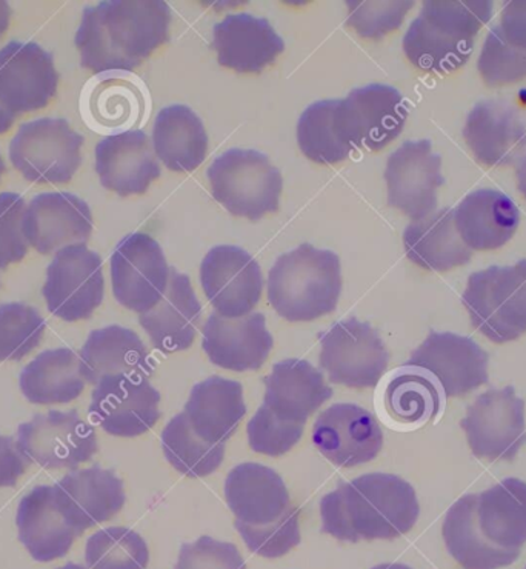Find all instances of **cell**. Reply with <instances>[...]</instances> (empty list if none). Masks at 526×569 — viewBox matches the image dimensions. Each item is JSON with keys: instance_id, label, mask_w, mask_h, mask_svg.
I'll return each instance as SVG.
<instances>
[{"instance_id": "cell-1", "label": "cell", "mask_w": 526, "mask_h": 569, "mask_svg": "<svg viewBox=\"0 0 526 569\" xmlns=\"http://www.w3.org/2000/svg\"><path fill=\"white\" fill-rule=\"evenodd\" d=\"M170 7L162 0H110L86 8L76 34L80 66L130 73L168 42Z\"/></svg>"}, {"instance_id": "cell-2", "label": "cell", "mask_w": 526, "mask_h": 569, "mask_svg": "<svg viewBox=\"0 0 526 569\" xmlns=\"http://www.w3.org/2000/svg\"><path fill=\"white\" fill-rule=\"evenodd\" d=\"M419 515L415 488L384 472L340 483L320 502L322 532L351 543L399 539L413 530Z\"/></svg>"}, {"instance_id": "cell-3", "label": "cell", "mask_w": 526, "mask_h": 569, "mask_svg": "<svg viewBox=\"0 0 526 569\" xmlns=\"http://www.w3.org/2000/svg\"><path fill=\"white\" fill-rule=\"evenodd\" d=\"M492 16L489 0H428L405 34L404 53L421 71L453 73L472 58L474 38Z\"/></svg>"}, {"instance_id": "cell-4", "label": "cell", "mask_w": 526, "mask_h": 569, "mask_svg": "<svg viewBox=\"0 0 526 569\" xmlns=\"http://www.w3.org/2000/svg\"><path fill=\"white\" fill-rule=\"evenodd\" d=\"M343 291L339 256L304 243L280 256L268 274V300L288 322L331 315Z\"/></svg>"}, {"instance_id": "cell-5", "label": "cell", "mask_w": 526, "mask_h": 569, "mask_svg": "<svg viewBox=\"0 0 526 569\" xmlns=\"http://www.w3.org/2000/svg\"><path fill=\"white\" fill-rule=\"evenodd\" d=\"M473 327L494 343L513 342L526 332V259L469 276L462 295Z\"/></svg>"}, {"instance_id": "cell-6", "label": "cell", "mask_w": 526, "mask_h": 569, "mask_svg": "<svg viewBox=\"0 0 526 569\" xmlns=\"http://www.w3.org/2000/svg\"><path fill=\"white\" fill-rule=\"evenodd\" d=\"M208 180L212 198L236 218L259 220L279 210L282 174L262 152L225 151L208 168Z\"/></svg>"}, {"instance_id": "cell-7", "label": "cell", "mask_w": 526, "mask_h": 569, "mask_svg": "<svg viewBox=\"0 0 526 569\" xmlns=\"http://www.w3.org/2000/svg\"><path fill=\"white\" fill-rule=\"evenodd\" d=\"M83 138L66 119L43 118L19 127L10 160L30 182L68 183L82 163Z\"/></svg>"}, {"instance_id": "cell-8", "label": "cell", "mask_w": 526, "mask_h": 569, "mask_svg": "<svg viewBox=\"0 0 526 569\" xmlns=\"http://www.w3.org/2000/svg\"><path fill=\"white\" fill-rule=\"evenodd\" d=\"M319 362L329 382L364 390L380 382L389 356L371 325L349 318L320 336Z\"/></svg>"}, {"instance_id": "cell-9", "label": "cell", "mask_w": 526, "mask_h": 569, "mask_svg": "<svg viewBox=\"0 0 526 569\" xmlns=\"http://www.w3.org/2000/svg\"><path fill=\"white\" fill-rule=\"evenodd\" d=\"M102 259L87 243L56 252L47 268L42 295L48 311L66 322L90 319L103 300Z\"/></svg>"}, {"instance_id": "cell-10", "label": "cell", "mask_w": 526, "mask_h": 569, "mask_svg": "<svg viewBox=\"0 0 526 569\" xmlns=\"http://www.w3.org/2000/svg\"><path fill=\"white\" fill-rule=\"evenodd\" d=\"M460 427L474 456L513 462L526 443L525 402L513 387L489 390L469 405Z\"/></svg>"}, {"instance_id": "cell-11", "label": "cell", "mask_w": 526, "mask_h": 569, "mask_svg": "<svg viewBox=\"0 0 526 569\" xmlns=\"http://www.w3.org/2000/svg\"><path fill=\"white\" fill-rule=\"evenodd\" d=\"M20 451L46 470H76L99 450L98 436L79 412L48 411L18 430Z\"/></svg>"}, {"instance_id": "cell-12", "label": "cell", "mask_w": 526, "mask_h": 569, "mask_svg": "<svg viewBox=\"0 0 526 569\" xmlns=\"http://www.w3.org/2000/svg\"><path fill=\"white\" fill-rule=\"evenodd\" d=\"M110 266L112 295L127 310L143 315L163 298L171 268L151 236L135 232L120 240Z\"/></svg>"}, {"instance_id": "cell-13", "label": "cell", "mask_w": 526, "mask_h": 569, "mask_svg": "<svg viewBox=\"0 0 526 569\" xmlns=\"http://www.w3.org/2000/svg\"><path fill=\"white\" fill-rule=\"evenodd\" d=\"M407 118V103L399 91L379 83L357 88L337 106L344 138L359 150H384L399 138Z\"/></svg>"}, {"instance_id": "cell-14", "label": "cell", "mask_w": 526, "mask_h": 569, "mask_svg": "<svg viewBox=\"0 0 526 569\" xmlns=\"http://www.w3.org/2000/svg\"><path fill=\"white\" fill-rule=\"evenodd\" d=\"M200 283L216 312L228 319L251 315L262 298L264 276L259 263L250 252L235 246L208 251L200 266Z\"/></svg>"}, {"instance_id": "cell-15", "label": "cell", "mask_w": 526, "mask_h": 569, "mask_svg": "<svg viewBox=\"0 0 526 569\" xmlns=\"http://www.w3.org/2000/svg\"><path fill=\"white\" fill-rule=\"evenodd\" d=\"M160 395L146 376H111L92 391L90 416L108 435L138 437L160 419Z\"/></svg>"}, {"instance_id": "cell-16", "label": "cell", "mask_w": 526, "mask_h": 569, "mask_svg": "<svg viewBox=\"0 0 526 569\" xmlns=\"http://www.w3.org/2000/svg\"><path fill=\"white\" fill-rule=\"evenodd\" d=\"M385 180L388 206L413 220L427 218L437 207V190L444 186L440 156L429 140H408L388 158Z\"/></svg>"}, {"instance_id": "cell-17", "label": "cell", "mask_w": 526, "mask_h": 569, "mask_svg": "<svg viewBox=\"0 0 526 569\" xmlns=\"http://www.w3.org/2000/svg\"><path fill=\"white\" fill-rule=\"evenodd\" d=\"M488 355L453 332H429L405 365L427 371L445 398H462L488 382Z\"/></svg>"}, {"instance_id": "cell-18", "label": "cell", "mask_w": 526, "mask_h": 569, "mask_svg": "<svg viewBox=\"0 0 526 569\" xmlns=\"http://www.w3.org/2000/svg\"><path fill=\"white\" fill-rule=\"evenodd\" d=\"M58 86L53 56L38 43L10 42L0 50V106L16 118L46 108Z\"/></svg>"}, {"instance_id": "cell-19", "label": "cell", "mask_w": 526, "mask_h": 569, "mask_svg": "<svg viewBox=\"0 0 526 569\" xmlns=\"http://www.w3.org/2000/svg\"><path fill=\"white\" fill-rule=\"evenodd\" d=\"M312 443L340 468H355L375 460L384 447V432L375 415L355 403H336L317 418Z\"/></svg>"}, {"instance_id": "cell-20", "label": "cell", "mask_w": 526, "mask_h": 569, "mask_svg": "<svg viewBox=\"0 0 526 569\" xmlns=\"http://www.w3.org/2000/svg\"><path fill=\"white\" fill-rule=\"evenodd\" d=\"M150 107L146 83L123 71L98 74L83 88L80 110L96 133L115 136L142 126Z\"/></svg>"}, {"instance_id": "cell-21", "label": "cell", "mask_w": 526, "mask_h": 569, "mask_svg": "<svg viewBox=\"0 0 526 569\" xmlns=\"http://www.w3.org/2000/svg\"><path fill=\"white\" fill-rule=\"evenodd\" d=\"M92 232V214L86 200L71 192H43L27 206L23 236L40 254L87 243Z\"/></svg>"}, {"instance_id": "cell-22", "label": "cell", "mask_w": 526, "mask_h": 569, "mask_svg": "<svg viewBox=\"0 0 526 569\" xmlns=\"http://www.w3.org/2000/svg\"><path fill=\"white\" fill-rule=\"evenodd\" d=\"M19 540L36 562L48 563L66 557L82 536L59 502L56 485H40L20 500Z\"/></svg>"}, {"instance_id": "cell-23", "label": "cell", "mask_w": 526, "mask_h": 569, "mask_svg": "<svg viewBox=\"0 0 526 569\" xmlns=\"http://www.w3.org/2000/svg\"><path fill=\"white\" fill-rule=\"evenodd\" d=\"M202 347L208 359L224 370L256 371L267 362L272 350V336L260 312L228 319L211 315L205 323Z\"/></svg>"}, {"instance_id": "cell-24", "label": "cell", "mask_w": 526, "mask_h": 569, "mask_svg": "<svg viewBox=\"0 0 526 569\" xmlns=\"http://www.w3.org/2000/svg\"><path fill=\"white\" fill-rule=\"evenodd\" d=\"M225 499L236 517L235 523L245 527L276 523L295 507L282 477L252 462L232 468L225 480Z\"/></svg>"}, {"instance_id": "cell-25", "label": "cell", "mask_w": 526, "mask_h": 569, "mask_svg": "<svg viewBox=\"0 0 526 569\" xmlns=\"http://www.w3.org/2000/svg\"><path fill=\"white\" fill-rule=\"evenodd\" d=\"M96 171L107 190L122 198L146 194L160 178V167L151 139L143 131L107 136L96 147Z\"/></svg>"}, {"instance_id": "cell-26", "label": "cell", "mask_w": 526, "mask_h": 569, "mask_svg": "<svg viewBox=\"0 0 526 569\" xmlns=\"http://www.w3.org/2000/svg\"><path fill=\"white\" fill-rule=\"evenodd\" d=\"M464 139L474 158L487 167H508L526 150V128L519 114L500 100L477 103L468 114Z\"/></svg>"}, {"instance_id": "cell-27", "label": "cell", "mask_w": 526, "mask_h": 569, "mask_svg": "<svg viewBox=\"0 0 526 569\" xmlns=\"http://www.w3.org/2000/svg\"><path fill=\"white\" fill-rule=\"evenodd\" d=\"M200 316L202 305L196 298L190 278L171 268L163 298L150 311L139 316V323L156 350L175 355L195 343Z\"/></svg>"}, {"instance_id": "cell-28", "label": "cell", "mask_w": 526, "mask_h": 569, "mask_svg": "<svg viewBox=\"0 0 526 569\" xmlns=\"http://www.w3.org/2000/svg\"><path fill=\"white\" fill-rule=\"evenodd\" d=\"M212 48L224 68L260 73L284 53L285 43L267 19L231 14L212 28Z\"/></svg>"}, {"instance_id": "cell-29", "label": "cell", "mask_w": 526, "mask_h": 569, "mask_svg": "<svg viewBox=\"0 0 526 569\" xmlns=\"http://www.w3.org/2000/svg\"><path fill=\"white\" fill-rule=\"evenodd\" d=\"M54 485L63 511L80 535L111 520L127 500L122 480L100 467L70 472Z\"/></svg>"}, {"instance_id": "cell-30", "label": "cell", "mask_w": 526, "mask_h": 569, "mask_svg": "<svg viewBox=\"0 0 526 569\" xmlns=\"http://www.w3.org/2000/svg\"><path fill=\"white\" fill-rule=\"evenodd\" d=\"M454 222L469 250H499L519 228V208L504 192L484 188L462 200L454 210Z\"/></svg>"}, {"instance_id": "cell-31", "label": "cell", "mask_w": 526, "mask_h": 569, "mask_svg": "<svg viewBox=\"0 0 526 569\" xmlns=\"http://www.w3.org/2000/svg\"><path fill=\"white\" fill-rule=\"evenodd\" d=\"M79 359L83 379L91 385L120 375L150 378L156 365L139 336L119 325L92 331Z\"/></svg>"}, {"instance_id": "cell-32", "label": "cell", "mask_w": 526, "mask_h": 569, "mask_svg": "<svg viewBox=\"0 0 526 569\" xmlns=\"http://www.w3.org/2000/svg\"><path fill=\"white\" fill-rule=\"evenodd\" d=\"M265 407L287 422L307 425L309 416L333 396L322 372L302 359L276 363L271 375L265 379Z\"/></svg>"}, {"instance_id": "cell-33", "label": "cell", "mask_w": 526, "mask_h": 569, "mask_svg": "<svg viewBox=\"0 0 526 569\" xmlns=\"http://www.w3.org/2000/svg\"><path fill=\"white\" fill-rule=\"evenodd\" d=\"M183 412L200 439L225 443L247 415L242 385L212 376L195 385Z\"/></svg>"}, {"instance_id": "cell-34", "label": "cell", "mask_w": 526, "mask_h": 569, "mask_svg": "<svg viewBox=\"0 0 526 569\" xmlns=\"http://www.w3.org/2000/svg\"><path fill=\"white\" fill-rule=\"evenodd\" d=\"M477 497H460L445 516L441 536L453 559L464 569H500L519 559L520 550H504L485 539L477 523Z\"/></svg>"}, {"instance_id": "cell-35", "label": "cell", "mask_w": 526, "mask_h": 569, "mask_svg": "<svg viewBox=\"0 0 526 569\" xmlns=\"http://www.w3.org/2000/svg\"><path fill=\"white\" fill-rule=\"evenodd\" d=\"M404 247L413 263L429 271L453 270L468 263L473 256L457 232L451 208L413 220L404 232Z\"/></svg>"}, {"instance_id": "cell-36", "label": "cell", "mask_w": 526, "mask_h": 569, "mask_svg": "<svg viewBox=\"0 0 526 569\" xmlns=\"http://www.w3.org/2000/svg\"><path fill=\"white\" fill-rule=\"evenodd\" d=\"M152 146L168 170L190 172L207 159L208 134L195 111L172 106L163 108L156 118Z\"/></svg>"}, {"instance_id": "cell-37", "label": "cell", "mask_w": 526, "mask_h": 569, "mask_svg": "<svg viewBox=\"0 0 526 569\" xmlns=\"http://www.w3.org/2000/svg\"><path fill=\"white\" fill-rule=\"evenodd\" d=\"M19 385L34 405L70 403L86 390L79 356L70 348L40 352L20 372Z\"/></svg>"}, {"instance_id": "cell-38", "label": "cell", "mask_w": 526, "mask_h": 569, "mask_svg": "<svg viewBox=\"0 0 526 569\" xmlns=\"http://www.w3.org/2000/svg\"><path fill=\"white\" fill-rule=\"evenodd\" d=\"M477 523L482 535L504 550H520L526 543V482L502 480L477 497Z\"/></svg>"}, {"instance_id": "cell-39", "label": "cell", "mask_w": 526, "mask_h": 569, "mask_svg": "<svg viewBox=\"0 0 526 569\" xmlns=\"http://www.w3.org/2000/svg\"><path fill=\"white\" fill-rule=\"evenodd\" d=\"M445 396L427 371L405 365L385 391V407L401 423L421 425L440 415Z\"/></svg>"}, {"instance_id": "cell-40", "label": "cell", "mask_w": 526, "mask_h": 569, "mask_svg": "<svg viewBox=\"0 0 526 569\" xmlns=\"http://www.w3.org/2000/svg\"><path fill=\"white\" fill-rule=\"evenodd\" d=\"M339 100L312 103L297 123V142L309 160L322 166H336L355 151L347 142L337 120Z\"/></svg>"}, {"instance_id": "cell-41", "label": "cell", "mask_w": 526, "mask_h": 569, "mask_svg": "<svg viewBox=\"0 0 526 569\" xmlns=\"http://www.w3.org/2000/svg\"><path fill=\"white\" fill-rule=\"evenodd\" d=\"M162 451L180 475L198 479L218 471L224 462L225 443H208L192 430L187 415L176 416L162 431Z\"/></svg>"}, {"instance_id": "cell-42", "label": "cell", "mask_w": 526, "mask_h": 569, "mask_svg": "<svg viewBox=\"0 0 526 569\" xmlns=\"http://www.w3.org/2000/svg\"><path fill=\"white\" fill-rule=\"evenodd\" d=\"M86 562L90 569H147L150 550L143 537L130 528H103L88 539Z\"/></svg>"}, {"instance_id": "cell-43", "label": "cell", "mask_w": 526, "mask_h": 569, "mask_svg": "<svg viewBox=\"0 0 526 569\" xmlns=\"http://www.w3.org/2000/svg\"><path fill=\"white\" fill-rule=\"evenodd\" d=\"M47 322L33 307L6 303L0 307V362L22 360L36 350L46 335Z\"/></svg>"}, {"instance_id": "cell-44", "label": "cell", "mask_w": 526, "mask_h": 569, "mask_svg": "<svg viewBox=\"0 0 526 569\" xmlns=\"http://www.w3.org/2000/svg\"><path fill=\"white\" fill-rule=\"evenodd\" d=\"M479 73L488 87H505L526 79V51L509 47L494 27L485 39L477 62Z\"/></svg>"}, {"instance_id": "cell-45", "label": "cell", "mask_w": 526, "mask_h": 569, "mask_svg": "<svg viewBox=\"0 0 526 569\" xmlns=\"http://www.w3.org/2000/svg\"><path fill=\"white\" fill-rule=\"evenodd\" d=\"M304 431L305 423L279 419L270 408L262 405L248 423V443L259 455L279 457L287 455L299 443Z\"/></svg>"}, {"instance_id": "cell-46", "label": "cell", "mask_w": 526, "mask_h": 569, "mask_svg": "<svg viewBox=\"0 0 526 569\" xmlns=\"http://www.w3.org/2000/svg\"><path fill=\"white\" fill-rule=\"evenodd\" d=\"M248 550L265 559H277L288 555L300 543L299 511L292 507L290 511L267 527H245L235 523Z\"/></svg>"}, {"instance_id": "cell-47", "label": "cell", "mask_w": 526, "mask_h": 569, "mask_svg": "<svg viewBox=\"0 0 526 569\" xmlns=\"http://www.w3.org/2000/svg\"><path fill=\"white\" fill-rule=\"evenodd\" d=\"M349 27L364 39L380 40L391 34L404 22L405 16L415 2H347Z\"/></svg>"}, {"instance_id": "cell-48", "label": "cell", "mask_w": 526, "mask_h": 569, "mask_svg": "<svg viewBox=\"0 0 526 569\" xmlns=\"http://www.w3.org/2000/svg\"><path fill=\"white\" fill-rule=\"evenodd\" d=\"M27 202L18 192L0 194V270L26 258L28 247L23 236Z\"/></svg>"}, {"instance_id": "cell-49", "label": "cell", "mask_w": 526, "mask_h": 569, "mask_svg": "<svg viewBox=\"0 0 526 569\" xmlns=\"http://www.w3.org/2000/svg\"><path fill=\"white\" fill-rule=\"evenodd\" d=\"M175 569H247V563L236 545L202 536L182 545Z\"/></svg>"}, {"instance_id": "cell-50", "label": "cell", "mask_w": 526, "mask_h": 569, "mask_svg": "<svg viewBox=\"0 0 526 569\" xmlns=\"http://www.w3.org/2000/svg\"><path fill=\"white\" fill-rule=\"evenodd\" d=\"M30 462L13 437L0 436V488L14 487Z\"/></svg>"}, {"instance_id": "cell-51", "label": "cell", "mask_w": 526, "mask_h": 569, "mask_svg": "<svg viewBox=\"0 0 526 569\" xmlns=\"http://www.w3.org/2000/svg\"><path fill=\"white\" fill-rule=\"evenodd\" d=\"M497 28L509 47L526 51V0L509 2Z\"/></svg>"}, {"instance_id": "cell-52", "label": "cell", "mask_w": 526, "mask_h": 569, "mask_svg": "<svg viewBox=\"0 0 526 569\" xmlns=\"http://www.w3.org/2000/svg\"><path fill=\"white\" fill-rule=\"evenodd\" d=\"M11 20V8L8 2L0 0V38L7 33L8 27H10Z\"/></svg>"}, {"instance_id": "cell-53", "label": "cell", "mask_w": 526, "mask_h": 569, "mask_svg": "<svg viewBox=\"0 0 526 569\" xmlns=\"http://www.w3.org/2000/svg\"><path fill=\"white\" fill-rule=\"evenodd\" d=\"M16 116L10 113L6 107L0 106V134H6L13 127Z\"/></svg>"}, {"instance_id": "cell-54", "label": "cell", "mask_w": 526, "mask_h": 569, "mask_svg": "<svg viewBox=\"0 0 526 569\" xmlns=\"http://www.w3.org/2000/svg\"><path fill=\"white\" fill-rule=\"evenodd\" d=\"M517 186L526 199V154L522 158L519 168H517Z\"/></svg>"}, {"instance_id": "cell-55", "label": "cell", "mask_w": 526, "mask_h": 569, "mask_svg": "<svg viewBox=\"0 0 526 569\" xmlns=\"http://www.w3.org/2000/svg\"><path fill=\"white\" fill-rule=\"evenodd\" d=\"M371 569H413L407 567V565L401 563H384V565H377V567Z\"/></svg>"}, {"instance_id": "cell-56", "label": "cell", "mask_w": 526, "mask_h": 569, "mask_svg": "<svg viewBox=\"0 0 526 569\" xmlns=\"http://www.w3.org/2000/svg\"><path fill=\"white\" fill-rule=\"evenodd\" d=\"M59 569H88V568L82 567V565H78V563H67L66 567H62Z\"/></svg>"}, {"instance_id": "cell-57", "label": "cell", "mask_w": 526, "mask_h": 569, "mask_svg": "<svg viewBox=\"0 0 526 569\" xmlns=\"http://www.w3.org/2000/svg\"><path fill=\"white\" fill-rule=\"evenodd\" d=\"M3 171H6V163H3L2 156H0V178H2Z\"/></svg>"}, {"instance_id": "cell-58", "label": "cell", "mask_w": 526, "mask_h": 569, "mask_svg": "<svg viewBox=\"0 0 526 569\" xmlns=\"http://www.w3.org/2000/svg\"><path fill=\"white\" fill-rule=\"evenodd\" d=\"M525 569H526V567H525Z\"/></svg>"}]
</instances>
